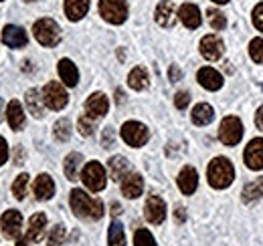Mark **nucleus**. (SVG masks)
<instances>
[{"label": "nucleus", "mask_w": 263, "mask_h": 246, "mask_svg": "<svg viewBox=\"0 0 263 246\" xmlns=\"http://www.w3.org/2000/svg\"><path fill=\"white\" fill-rule=\"evenodd\" d=\"M69 204L75 216L85 218V220H99L103 216V204L101 200H96L87 196L83 190H73L69 196Z\"/></svg>", "instance_id": "obj_1"}, {"label": "nucleus", "mask_w": 263, "mask_h": 246, "mask_svg": "<svg viewBox=\"0 0 263 246\" xmlns=\"http://www.w3.org/2000/svg\"><path fill=\"white\" fill-rule=\"evenodd\" d=\"M206 178H209V184L213 186L215 190L229 188V186L233 184V178H235L233 163H231L227 157H215V159L209 163Z\"/></svg>", "instance_id": "obj_2"}, {"label": "nucleus", "mask_w": 263, "mask_h": 246, "mask_svg": "<svg viewBox=\"0 0 263 246\" xmlns=\"http://www.w3.org/2000/svg\"><path fill=\"white\" fill-rule=\"evenodd\" d=\"M34 38L43 45V47H55L61 40V29L55 20L51 18H41L33 25Z\"/></svg>", "instance_id": "obj_3"}, {"label": "nucleus", "mask_w": 263, "mask_h": 246, "mask_svg": "<svg viewBox=\"0 0 263 246\" xmlns=\"http://www.w3.org/2000/svg\"><path fill=\"white\" fill-rule=\"evenodd\" d=\"M99 14L109 25H122L128 18L126 0H99Z\"/></svg>", "instance_id": "obj_4"}, {"label": "nucleus", "mask_w": 263, "mask_h": 246, "mask_svg": "<svg viewBox=\"0 0 263 246\" xmlns=\"http://www.w3.org/2000/svg\"><path fill=\"white\" fill-rule=\"evenodd\" d=\"M81 182L91 192H101L107 184V174L99 161H89L81 172Z\"/></svg>", "instance_id": "obj_5"}, {"label": "nucleus", "mask_w": 263, "mask_h": 246, "mask_svg": "<svg viewBox=\"0 0 263 246\" xmlns=\"http://www.w3.org/2000/svg\"><path fill=\"white\" fill-rule=\"evenodd\" d=\"M150 137V131L144 123L140 121H126L122 125V139L130 146V148H142L146 146Z\"/></svg>", "instance_id": "obj_6"}, {"label": "nucleus", "mask_w": 263, "mask_h": 246, "mask_svg": "<svg viewBox=\"0 0 263 246\" xmlns=\"http://www.w3.org/2000/svg\"><path fill=\"white\" fill-rule=\"evenodd\" d=\"M43 99H45V105H47L49 109L61 111L67 105V101H69V95H67L65 87H63L61 83L51 81V83H47L45 89H43Z\"/></svg>", "instance_id": "obj_7"}, {"label": "nucleus", "mask_w": 263, "mask_h": 246, "mask_svg": "<svg viewBox=\"0 0 263 246\" xmlns=\"http://www.w3.org/2000/svg\"><path fill=\"white\" fill-rule=\"evenodd\" d=\"M241 137H243V123L233 115L225 117L219 127V139L225 146H237L241 141Z\"/></svg>", "instance_id": "obj_8"}, {"label": "nucleus", "mask_w": 263, "mask_h": 246, "mask_svg": "<svg viewBox=\"0 0 263 246\" xmlns=\"http://www.w3.org/2000/svg\"><path fill=\"white\" fill-rule=\"evenodd\" d=\"M243 159L249 170H255V172L263 170V137H255L247 144L243 152Z\"/></svg>", "instance_id": "obj_9"}, {"label": "nucleus", "mask_w": 263, "mask_h": 246, "mask_svg": "<svg viewBox=\"0 0 263 246\" xmlns=\"http://www.w3.org/2000/svg\"><path fill=\"white\" fill-rule=\"evenodd\" d=\"M0 228L6 238H18L23 230V216L18 210H6L0 218Z\"/></svg>", "instance_id": "obj_10"}, {"label": "nucleus", "mask_w": 263, "mask_h": 246, "mask_svg": "<svg viewBox=\"0 0 263 246\" xmlns=\"http://www.w3.org/2000/svg\"><path fill=\"white\" fill-rule=\"evenodd\" d=\"M225 53V45L217 34H206L200 40V55L206 61H219Z\"/></svg>", "instance_id": "obj_11"}, {"label": "nucleus", "mask_w": 263, "mask_h": 246, "mask_svg": "<svg viewBox=\"0 0 263 246\" xmlns=\"http://www.w3.org/2000/svg\"><path fill=\"white\" fill-rule=\"evenodd\" d=\"M144 216L150 224H162L166 218V204L160 196H148L146 206H144Z\"/></svg>", "instance_id": "obj_12"}, {"label": "nucleus", "mask_w": 263, "mask_h": 246, "mask_svg": "<svg viewBox=\"0 0 263 246\" xmlns=\"http://www.w3.org/2000/svg\"><path fill=\"white\" fill-rule=\"evenodd\" d=\"M197 79L206 91H219V89L223 87V77H221V73H217V71L211 69V67L198 69Z\"/></svg>", "instance_id": "obj_13"}, {"label": "nucleus", "mask_w": 263, "mask_h": 246, "mask_svg": "<svg viewBox=\"0 0 263 246\" xmlns=\"http://www.w3.org/2000/svg\"><path fill=\"white\" fill-rule=\"evenodd\" d=\"M27 32L23 31L21 27H14V25H8V27H4V31H2V43L6 45V47H10V49H23L25 45H27Z\"/></svg>", "instance_id": "obj_14"}, {"label": "nucleus", "mask_w": 263, "mask_h": 246, "mask_svg": "<svg viewBox=\"0 0 263 246\" xmlns=\"http://www.w3.org/2000/svg\"><path fill=\"white\" fill-rule=\"evenodd\" d=\"M107 109H109V101H107V97L103 95V93H93V95H89L87 97V101H85V111L91 115V117H103L105 113H107Z\"/></svg>", "instance_id": "obj_15"}, {"label": "nucleus", "mask_w": 263, "mask_h": 246, "mask_svg": "<svg viewBox=\"0 0 263 246\" xmlns=\"http://www.w3.org/2000/svg\"><path fill=\"white\" fill-rule=\"evenodd\" d=\"M154 18L160 27H172L176 23V10H174V2L172 0H162L158 6H156V12H154Z\"/></svg>", "instance_id": "obj_16"}, {"label": "nucleus", "mask_w": 263, "mask_h": 246, "mask_svg": "<svg viewBox=\"0 0 263 246\" xmlns=\"http://www.w3.org/2000/svg\"><path fill=\"white\" fill-rule=\"evenodd\" d=\"M178 18H180V23H182L186 29H198L200 23H202V16H200L198 6L189 4V2L178 8Z\"/></svg>", "instance_id": "obj_17"}, {"label": "nucleus", "mask_w": 263, "mask_h": 246, "mask_svg": "<svg viewBox=\"0 0 263 246\" xmlns=\"http://www.w3.org/2000/svg\"><path fill=\"white\" fill-rule=\"evenodd\" d=\"M197 186H198L197 170L191 168V166H184L180 170V174H178V188H180V192L186 194V196H191V194H195Z\"/></svg>", "instance_id": "obj_18"}, {"label": "nucleus", "mask_w": 263, "mask_h": 246, "mask_svg": "<svg viewBox=\"0 0 263 246\" xmlns=\"http://www.w3.org/2000/svg\"><path fill=\"white\" fill-rule=\"evenodd\" d=\"M33 192L36 200H51L55 194V182L49 174H41L33 184Z\"/></svg>", "instance_id": "obj_19"}, {"label": "nucleus", "mask_w": 263, "mask_h": 246, "mask_svg": "<svg viewBox=\"0 0 263 246\" xmlns=\"http://www.w3.org/2000/svg\"><path fill=\"white\" fill-rule=\"evenodd\" d=\"M144 190V180L140 174H128L124 180H122V194L128 198V200H134L142 194Z\"/></svg>", "instance_id": "obj_20"}, {"label": "nucleus", "mask_w": 263, "mask_h": 246, "mask_svg": "<svg viewBox=\"0 0 263 246\" xmlns=\"http://www.w3.org/2000/svg\"><path fill=\"white\" fill-rule=\"evenodd\" d=\"M57 69H59V77H61V81L65 83L67 87H75V85L79 83V71H77V67H75V63L73 61L61 59L59 65H57Z\"/></svg>", "instance_id": "obj_21"}, {"label": "nucleus", "mask_w": 263, "mask_h": 246, "mask_svg": "<svg viewBox=\"0 0 263 246\" xmlns=\"http://www.w3.org/2000/svg\"><path fill=\"white\" fill-rule=\"evenodd\" d=\"M6 119H8L10 129H14V131H21L23 129V125H25V111H23V105L16 99H12L8 103V107H6Z\"/></svg>", "instance_id": "obj_22"}, {"label": "nucleus", "mask_w": 263, "mask_h": 246, "mask_svg": "<svg viewBox=\"0 0 263 246\" xmlns=\"http://www.w3.org/2000/svg\"><path fill=\"white\" fill-rule=\"evenodd\" d=\"M89 10V0H65V14L69 20H81Z\"/></svg>", "instance_id": "obj_23"}, {"label": "nucleus", "mask_w": 263, "mask_h": 246, "mask_svg": "<svg viewBox=\"0 0 263 246\" xmlns=\"http://www.w3.org/2000/svg\"><path fill=\"white\" fill-rule=\"evenodd\" d=\"M45 226H47V216L45 214H33L29 220V230H27V238L29 242H39L43 238V232H45Z\"/></svg>", "instance_id": "obj_24"}, {"label": "nucleus", "mask_w": 263, "mask_h": 246, "mask_svg": "<svg viewBox=\"0 0 263 246\" xmlns=\"http://www.w3.org/2000/svg\"><path fill=\"white\" fill-rule=\"evenodd\" d=\"M150 83V77H148V71L144 67H136L132 69L130 75H128V85H130L134 91H144Z\"/></svg>", "instance_id": "obj_25"}, {"label": "nucleus", "mask_w": 263, "mask_h": 246, "mask_svg": "<svg viewBox=\"0 0 263 246\" xmlns=\"http://www.w3.org/2000/svg\"><path fill=\"white\" fill-rule=\"evenodd\" d=\"M25 101H27V107H29V111L33 113L34 117H43V115H45V107H43L45 99H43V91H39V89H29V91H27V97H25Z\"/></svg>", "instance_id": "obj_26"}, {"label": "nucleus", "mask_w": 263, "mask_h": 246, "mask_svg": "<svg viewBox=\"0 0 263 246\" xmlns=\"http://www.w3.org/2000/svg\"><path fill=\"white\" fill-rule=\"evenodd\" d=\"M263 200V176L261 178H255L253 182L243 188V202L245 204H251V202H259Z\"/></svg>", "instance_id": "obj_27"}, {"label": "nucleus", "mask_w": 263, "mask_h": 246, "mask_svg": "<svg viewBox=\"0 0 263 246\" xmlns=\"http://www.w3.org/2000/svg\"><path fill=\"white\" fill-rule=\"evenodd\" d=\"M128 159L126 157H122V155H114L111 159H109V176H111V180H116V182H120V180H124L126 176H128Z\"/></svg>", "instance_id": "obj_28"}, {"label": "nucleus", "mask_w": 263, "mask_h": 246, "mask_svg": "<svg viewBox=\"0 0 263 246\" xmlns=\"http://www.w3.org/2000/svg\"><path fill=\"white\" fill-rule=\"evenodd\" d=\"M191 117H193L195 125H209L215 117V111H213V107L209 103H198L197 107L193 109Z\"/></svg>", "instance_id": "obj_29"}, {"label": "nucleus", "mask_w": 263, "mask_h": 246, "mask_svg": "<svg viewBox=\"0 0 263 246\" xmlns=\"http://www.w3.org/2000/svg\"><path fill=\"white\" fill-rule=\"evenodd\" d=\"M81 161H83V157L81 154H69L65 157V176L67 180H77L79 178V168H81Z\"/></svg>", "instance_id": "obj_30"}, {"label": "nucleus", "mask_w": 263, "mask_h": 246, "mask_svg": "<svg viewBox=\"0 0 263 246\" xmlns=\"http://www.w3.org/2000/svg\"><path fill=\"white\" fill-rule=\"evenodd\" d=\"M107 244L109 246H124L126 244V234H124V226L114 220L111 226H109V232H107Z\"/></svg>", "instance_id": "obj_31"}, {"label": "nucleus", "mask_w": 263, "mask_h": 246, "mask_svg": "<svg viewBox=\"0 0 263 246\" xmlns=\"http://www.w3.org/2000/svg\"><path fill=\"white\" fill-rule=\"evenodd\" d=\"M206 16H209V23H211V27H213L215 31H223V29L227 27V18H225V14H223L221 10L209 8V10H206Z\"/></svg>", "instance_id": "obj_32"}, {"label": "nucleus", "mask_w": 263, "mask_h": 246, "mask_svg": "<svg viewBox=\"0 0 263 246\" xmlns=\"http://www.w3.org/2000/svg\"><path fill=\"white\" fill-rule=\"evenodd\" d=\"M27 190H29V174H21L16 176L14 184H12V194L16 200H23L27 196Z\"/></svg>", "instance_id": "obj_33"}, {"label": "nucleus", "mask_w": 263, "mask_h": 246, "mask_svg": "<svg viewBox=\"0 0 263 246\" xmlns=\"http://www.w3.org/2000/svg\"><path fill=\"white\" fill-rule=\"evenodd\" d=\"M53 135L59 141H67L71 137V121L69 119H59L53 127Z\"/></svg>", "instance_id": "obj_34"}, {"label": "nucleus", "mask_w": 263, "mask_h": 246, "mask_svg": "<svg viewBox=\"0 0 263 246\" xmlns=\"http://www.w3.org/2000/svg\"><path fill=\"white\" fill-rule=\"evenodd\" d=\"M134 246H158L154 236L146 230V228H138L134 232Z\"/></svg>", "instance_id": "obj_35"}, {"label": "nucleus", "mask_w": 263, "mask_h": 246, "mask_svg": "<svg viewBox=\"0 0 263 246\" xmlns=\"http://www.w3.org/2000/svg\"><path fill=\"white\" fill-rule=\"evenodd\" d=\"M96 131V117H91L89 113H85V115H81L79 117V133L81 135H91Z\"/></svg>", "instance_id": "obj_36"}, {"label": "nucleus", "mask_w": 263, "mask_h": 246, "mask_svg": "<svg viewBox=\"0 0 263 246\" xmlns=\"http://www.w3.org/2000/svg\"><path fill=\"white\" fill-rule=\"evenodd\" d=\"M63 242H65V226L57 224V226L51 230V234H49L47 246H63Z\"/></svg>", "instance_id": "obj_37"}, {"label": "nucleus", "mask_w": 263, "mask_h": 246, "mask_svg": "<svg viewBox=\"0 0 263 246\" xmlns=\"http://www.w3.org/2000/svg\"><path fill=\"white\" fill-rule=\"evenodd\" d=\"M249 55L255 63L263 65V38H253L249 43Z\"/></svg>", "instance_id": "obj_38"}, {"label": "nucleus", "mask_w": 263, "mask_h": 246, "mask_svg": "<svg viewBox=\"0 0 263 246\" xmlns=\"http://www.w3.org/2000/svg\"><path fill=\"white\" fill-rule=\"evenodd\" d=\"M189 103H191V95L186 91H178L176 93V97H174V105L178 107V109H186L189 107Z\"/></svg>", "instance_id": "obj_39"}, {"label": "nucleus", "mask_w": 263, "mask_h": 246, "mask_svg": "<svg viewBox=\"0 0 263 246\" xmlns=\"http://www.w3.org/2000/svg\"><path fill=\"white\" fill-rule=\"evenodd\" d=\"M253 25L257 27V31L263 32V2L253 8Z\"/></svg>", "instance_id": "obj_40"}, {"label": "nucleus", "mask_w": 263, "mask_h": 246, "mask_svg": "<svg viewBox=\"0 0 263 246\" xmlns=\"http://www.w3.org/2000/svg\"><path fill=\"white\" fill-rule=\"evenodd\" d=\"M101 144H103V148H111L114 146V131L107 127L105 131H103V137H101Z\"/></svg>", "instance_id": "obj_41"}, {"label": "nucleus", "mask_w": 263, "mask_h": 246, "mask_svg": "<svg viewBox=\"0 0 263 246\" xmlns=\"http://www.w3.org/2000/svg\"><path fill=\"white\" fill-rule=\"evenodd\" d=\"M6 159H8V144H6L4 137H0V166H2Z\"/></svg>", "instance_id": "obj_42"}, {"label": "nucleus", "mask_w": 263, "mask_h": 246, "mask_svg": "<svg viewBox=\"0 0 263 246\" xmlns=\"http://www.w3.org/2000/svg\"><path fill=\"white\" fill-rule=\"evenodd\" d=\"M168 77H170V81H178L180 79V69L176 65H172L170 71H168Z\"/></svg>", "instance_id": "obj_43"}, {"label": "nucleus", "mask_w": 263, "mask_h": 246, "mask_svg": "<svg viewBox=\"0 0 263 246\" xmlns=\"http://www.w3.org/2000/svg\"><path fill=\"white\" fill-rule=\"evenodd\" d=\"M255 123H257V127L263 131V105L257 109V113H255Z\"/></svg>", "instance_id": "obj_44"}, {"label": "nucleus", "mask_w": 263, "mask_h": 246, "mask_svg": "<svg viewBox=\"0 0 263 246\" xmlns=\"http://www.w3.org/2000/svg\"><path fill=\"white\" fill-rule=\"evenodd\" d=\"M176 220H178V222H182V220H184V208H180V206L176 208Z\"/></svg>", "instance_id": "obj_45"}, {"label": "nucleus", "mask_w": 263, "mask_h": 246, "mask_svg": "<svg viewBox=\"0 0 263 246\" xmlns=\"http://www.w3.org/2000/svg\"><path fill=\"white\" fill-rule=\"evenodd\" d=\"M16 246H29V238H18Z\"/></svg>", "instance_id": "obj_46"}, {"label": "nucleus", "mask_w": 263, "mask_h": 246, "mask_svg": "<svg viewBox=\"0 0 263 246\" xmlns=\"http://www.w3.org/2000/svg\"><path fill=\"white\" fill-rule=\"evenodd\" d=\"M120 212H122V208H120L118 204H114V210H111V214H114V216H118V214H120Z\"/></svg>", "instance_id": "obj_47"}, {"label": "nucleus", "mask_w": 263, "mask_h": 246, "mask_svg": "<svg viewBox=\"0 0 263 246\" xmlns=\"http://www.w3.org/2000/svg\"><path fill=\"white\" fill-rule=\"evenodd\" d=\"M2 107H4V101L0 99V121H2Z\"/></svg>", "instance_id": "obj_48"}, {"label": "nucleus", "mask_w": 263, "mask_h": 246, "mask_svg": "<svg viewBox=\"0 0 263 246\" xmlns=\"http://www.w3.org/2000/svg\"><path fill=\"white\" fill-rule=\"evenodd\" d=\"M213 2H217V4H227L229 0H213Z\"/></svg>", "instance_id": "obj_49"}, {"label": "nucleus", "mask_w": 263, "mask_h": 246, "mask_svg": "<svg viewBox=\"0 0 263 246\" xmlns=\"http://www.w3.org/2000/svg\"><path fill=\"white\" fill-rule=\"evenodd\" d=\"M27 2H33V0H27Z\"/></svg>", "instance_id": "obj_50"}]
</instances>
